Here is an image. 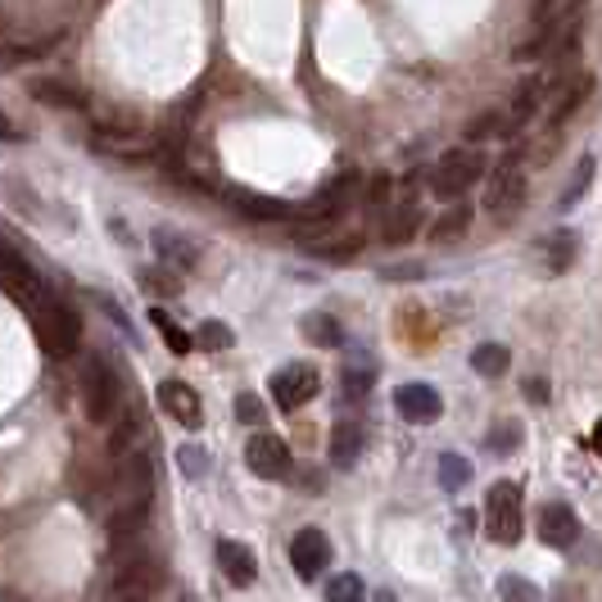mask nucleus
<instances>
[{
  "label": "nucleus",
  "mask_w": 602,
  "mask_h": 602,
  "mask_svg": "<svg viewBox=\"0 0 602 602\" xmlns=\"http://www.w3.org/2000/svg\"><path fill=\"white\" fill-rule=\"evenodd\" d=\"M114 467L118 480L110 494V534L118 543L145 521L149 504H155V463H149L145 444H132V448H114Z\"/></svg>",
  "instance_id": "f257e3e1"
},
{
  "label": "nucleus",
  "mask_w": 602,
  "mask_h": 602,
  "mask_svg": "<svg viewBox=\"0 0 602 602\" xmlns=\"http://www.w3.org/2000/svg\"><path fill=\"white\" fill-rule=\"evenodd\" d=\"M164 584V567L149 553L145 543H114V562H110V593L118 602H149Z\"/></svg>",
  "instance_id": "f03ea898"
},
{
  "label": "nucleus",
  "mask_w": 602,
  "mask_h": 602,
  "mask_svg": "<svg viewBox=\"0 0 602 602\" xmlns=\"http://www.w3.org/2000/svg\"><path fill=\"white\" fill-rule=\"evenodd\" d=\"M28 318H32L37 344L45 349L50 359H64V354H73V349H77V340H82V322H77V313L64 304V299L45 294V299H41V304H37Z\"/></svg>",
  "instance_id": "7ed1b4c3"
},
{
  "label": "nucleus",
  "mask_w": 602,
  "mask_h": 602,
  "mask_svg": "<svg viewBox=\"0 0 602 602\" xmlns=\"http://www.w3.org/2000/svg\"><path fill=\"white\" fill-rule=\"evenodd\" d=\"M489 159H485V149L476 145H458V149H448V155H439V164L430 168V190L439 199H463L480 177H485Z\"/></svg>",
  "instance_id": "20e7f679"
},
{
  "label": "nucleus",
  "mask_w": 602,
  "mask_h": 602,
  "mask_svg": "<svg viewBox=\"0 0 602 602\" xmlns=\"http://www.w3.org/2000/svg\"><path fill=\"white\" fill-rule=\"evenodd\" d=\"M123 404V385H118V372L110 367V359L100 354H86L82 359V408L91 422L105 426Z\"/></svg>",
  "instance_id": "39448f33"
},
{
  "label": "nucleus",
  "mask_w": 602,
  "mask_h": 602,
  "mask_svg": "<svg viewBox=\"0 0 602 602\" xmlns=\"http://www.w3.org/2000/svg\"><path fill=\"white\" fill-rule=\"evenodd\" d=\"M485 534H489L494 543H504V548L521 543L526 517H521V489H517L512 480L489 485V494H485Z\"/></svg>",
  "instance_id": "423d86ee"
},
{
  "label": "nucleus",
  "mask_w": 602,
  "mask_h": 602,
  "mask_svg": "<svg viewBox=\"0 0 602 602\" xmlns=\"http://www.w3.org/2000/svg\"><path fill=\"white\" fill-rule=\"evenodd\" d=\"M359 186H363V173L359 168H344V173H335L313 199H304L299 205V222H309V227H326V222H335V218H344V209L354 205V195H359Z\"/></svg>",
  "instance_id": "0eeeda50"
},
{
  "label": "nucleus",
  "mask_w": 602,
  "mask_h": 602,
  "mask_svg": "<svg viewBox=\"0 0 602 602\" xmlns=\"http://www.w3.org/2000/svg\"><path fill=\"white\" fill-rule=\"evenodd\" d=\"M268 385H272V404L281 413H299V408L313 404V398L322 394V376H318L313 363H286V367L272 372Z\"/></svg>",
  "instance_id": "6e6552de"
},
{
  "label": "nucleus",
  "mask_w": 602,
  "mask_h": 602,
  "mask_svg": "<svg viewBox=\"0 0 602 602\" xmlns=\"http://www.w3.org/2000/svg\"><path fill=\"white\" fill-rule=\"evenodd\" d=\"M521 205H526V168H521V159L517 155H508L504 164L494 168V177H489V190H485V209H489V218H517L521 214Z\"/></svg>",
  "instance_id": "1a4fd4ad"
},
{
  "label": "nucleus",
  "mask_w": 602,
  "mask_h": 602,
  "mask_svg": "<svg viewBox=\"0 0 602 602\" xmlns=\"http://www.w3.org/2000/svg\"><path fill=\"white\" fill-rule=\"evenodd\" d=\"M0 290H6V294L14 299V304H23L28 313H32V309L41 304V299L50 294V290H45V281H41V277H37V272L14 255V249H10L6 240H0Z\"/></svg>",
  "instance_id": "9d476101"
},
{
  "label": "nucleus",
  "mask_w": 602,
  "mask_h": 602,
  "mask_svg": "<svg viewBox=\"0 0 602 602\" xmlns=\"http://www.w3.org/2000/svg\"><path fill=\"white\" fill-rule=\"evenodd\" d=\"M245 467L255 471L259 480H286V476H290V467H294L290 444H286L281 435H272V430L249 435V444H245Z\"/></svg>",
  "instance_id": "9b49d317"
},
{
  "label": "nucleus",
  "mask_w": 602,
  "mask_h": 602,
  "mask_svg": "<svg viewBox=\"0 0 602 602\" xmlns=\"http://www.w3.org/2000/svg\"><path fill=\"white\" fill-rule=\"evenodd\" d=\"M290 562H294L299 580H318L331 567V539L318 526H304V530L290 539Z\"/></svg>",
  "instance_id": "f8f14e48"
},
{
  "label": "nucleus",
  "mask_w": 602,
  "mask_h": 602,
  "mask_svg": "<svg viewBox=\"0 0 602 602\" xmlns=\"http://www.w3.org/2000/svg\"><path fill=\"white\" fill-rule=\"evenodd\" d=\"M394 408H398V417H404V422L426 426V422H439L444 398H439V390H435V385H426V381H408V385H398V390H394Z\"/></svg>",
  "instance_id": "ddd939ff"
},
{
  "label": "nucleus",
  "mask_w": 602,
  "mask_h": 602,
  "mask_svg": "<svg viewBox=\"0 0 602 602\" xmlns=\"http://www.w3.org/2000/svg\"><path fill=\"white\" fill-rule=\"evenodd\" d=\"M95 149H105L114 159H155L164 155V145L155 132H95Z\"/></svg>",
  "instance_id": "4468645a"
},
{
  "label": "nucleus",
  "mask_w": 602,
  "mask_h": 602,
  "mask_svg": "<svg viewBox=\"0 0 602 602\" xmlns=\"http://www.w3.org/2000/svg\"><path fill=\"white\" fill-rule=\"evenodd\" d=\"M227 199H231V209L245 214V218H259V222H299V205H286V199H272V195H255V190L231 186Z\"/></svg>",
  "instance_id": "2eb2a0df"
},
{
  "label": "nucleus",
  "mask_w": 602,
  "mask_h": 602,
  "mask_svg": "<svg viewBox=\"0 0 602 602\" xmlns=\"http://www.w3.org/2000/svg\"><path fill=\"white\" fill-rule=\"evenodd\" d=\"M159 408L186 426V430H199L205 426V408H199V394L186 385V381H159Z\"/></svg>",
  "instance_id": "dca6fc26"
},
{
  "label": "nucleus",
  "mask_w": 602,
  "mask_h": 602,
  "mask_svg": "<svg viewBox=\"0 0 602 602\" xmlns=\"http://www.w3.org/2000/svg\"><path fill=\"white\" fill-rule=\"evenodd\" d=\"M539 539L548 548H571L580 539V517L567 504H543L539 508Z\"/></svg>",
  "instance_id": "f3484780"
},
{
  "label": "nucleus",
  "mask_w": 602,
  "mask_h": 602,
  "mask_svg": "<svg viewBox=\"0 0 602 602\" xmlns=\"http://www.w3.org/2000/svg\"><path fill=\"white\" fill-rule=\"evenodd\" d=\"M363 444H367L363 422H354V417H340V422L331 426V467L349 471V467H354V463L363 458Z\"/></svg>",
  "instance_id": "a211bd4d"
},
{
  "label": "nucleus",
  "mask_w": 602,
  "mask_h": 602,
  "mask_svg": "<svg viewBox=\"0 0 602 602\" xmlns=\"http://www.w3.org/2000/svg\"><path fill=\"white\" fill-rule=\"evenodd\" d=\"M218 567H222V575H227L236 589H245V584L259 580V558L249 553L245 543H236V539H218Z\"/></svg>",
  "instance_id": "6ab92c4d"
},
{
  "label": "nucleus",
  "mask_w": 602,
  "mask_h": 602,
  "mask_svg": "<svg viewBox=\"0 0 602 602\" xmlns=\"http://www.w3.org/2000/svg\"><path fill=\"white\" fill-rule=\"evenodd\" d=\"M149 245H155V255H159L168 268H177V272H190V268L199 263V245H195L190 236H181V231L159 227L155 236H149Z\"/></svg>",
  "instance_id": "aec40b11"
},
{
  "label": "nucleus",
  "mask_w": 602,
  "mask_h": 602,
  "mask_svg": "<svg viewBox=\"0 0 602 602\" xmlns=\"http://www.w3.org/2000/svg\"><path fill=\"white\" fill-rule=\"evenodd\" d=\"M422 227V205H417V195H398L390 214H385V240L390 245H404L413 240V231Z\"/></svg>",
  "instance_id": "412c9836"
},
{
  "label": "nucleus",
  "mask_w": 602,
  "mask_h": 602,
  "mask_svg": "<svg viewBox=\"0 0 602 602\" xmlns=\"http://www.w3.org/2000/svg\"><path fill=\"white\" fill-rule=\"evenodd\" d=\"M584 95H589V77L584 73H575V77H567L562 86H558V95H553V105H548V123H567L580 105H584Z\"/></svg>",
  "instance_id": "4be33fe9"
},
{
  "label": "nucleus",
  "mask_w": 602,
  "mask_h": 602,
  "mask_svg": "<svg viewBox=\"0 0 602 602\" xmlns=\"http://www.w3.org/2000/svg\"><path fill=\"white\" fill-rule=\"evenodd\" d=\"M471 222H476V214L467 209V205H448L435 222H430V240L435 245H448V240H463L467 231H471Z\"/></svg>",
  "instance_id": "5701e85b"
},
{
  "label": "nucleus",
  "mask_w": 602,
  "mask_h": 602,
  "mask_svg": "<svg viewBox=\"0 0 602 602\" xmlns=\"http://www.w3.org/2000/svg\"><path fill=\"white\" fill-rule=\"evenodd\" d=\"M28 91L41 100V105H64V110H82L86 105V95L77 86L55 82V77H37V82H28Z\"/></svg>",
  "instance_id": "b1692460"
},
{
  "label": "nucleus",
  "mask_w": 602,
  "mask_h": 602,
  "mask_svg": "<svg viewBox=\"0 0 602 602\" xmlns=\"http://www.w3.org/2000/svg\"><path fill=\"white\" fill-rule=\"evenodd\" d=\"M304 249L318 259H331V263H349L363 249V236H322V240L304 236Z\"/></svg>",
  "instance_id": "393cba45"
},
{
  "label": "nucleus",
  "mask_w": 602,
  "mask_h": 602,
  "mask_svg": "<svg viewBox=\"0 0 602 602\" xmlns=\"http://www.w3.org/2000/svg\"><path fill=\"white\" fill-rule=\"evenodd\" d=\"M575 255H580V236L567 231V227L543 240V263H548V272H567V268L575 263Z\"/></svg>",
  "instance_id": "a878e982"
},
{
  "label": "nucleus",
  "mask_w": 602,
  "mask_h": 602,
  "mask_svg": "<svg viewBox=\"0 0 602 602\" xmlns=\"http://www.w3.org/2000/svg\"><path fill=\"white\" fill-rule=\"evenodd\" d=\"M521 127L512 123V114H508V105L504 110H485V114H476L471 123H467V141H489V136H517Z\"/></svg>",
  "instance_id": "bb28decb"
},
{
  "label": "nucleus",
  "mask_w": 602,
  "mask_h": 602,
  "mask_svg": "<svg viewBox=\"0 0 602 602\" xmlns=\"http://www.w3.org/2000/svg\"><path fill=\"white\" fill-rule=\"evenodd\" d=\"M471 367H476L480 376L498 381V376H504V372L512 367V354H508V349L498 344V340H485V344H476V349H471Z\"/></svg>",
  "instance_id": "cd10ccee"
},
{
  "label": "nucleus",
  "mask_w": 602,
  "mask_h": 602,
  "mask_svg": "<svg viewBox=\"0 0 602 602\" xmlns=\"http://www.w3.org/2000/svg\"><path fill=\"white\" fill-rule=\"evenodd\" d=\"M299 331H304V340L318 344V349H340L344 344V331H340V322L331 313H309L304 322H299Z\"/></svg>",
  "instance_id": "c85d7f7f"
},
{
  "label": "nucleus",
  "mask_w": 602,
  "mask_h": 602,
  "mask_svg": "<svg viewBox=\"0 0 602 602\" xmlns=\"http://www.w3.org/2000/svg\"><path fill=\"white\" fill-rule=\"evenodd\" d=\"M149 318H155V326L164 331V340H168V354H177V359H181V354H190V349H195V340H190V335H186V331H181V326L168 318V309H149Z\"/></svg>",
  "instance_id": "c756f323"
},
{
  "label": "nucleus",
  "mask_w": 602,
  "mask_h": 602,
  "mask_svg": "<svg viewBox=\"0 0 602 602\" xmlns=\"http://www.w3.org/2000/svg\"><path fill=\"white\" fill-rule=\"evenodd\" d=\"M467 480H471V463H467L463 454H444V458H439V485H444L448 494H458Z\"/></svg>",
  "instance_id": "7c9ffc66"
},
{
  "label": "nucleus",
  "mask_w": 602,
  "mask_h": 602,
  "mask_svg": "<svg viewBox=\"0 0 602 602\" xmlns=\"http://www.w3.org/2000/svg\"><path fill=\"white\" fill-rule=\"evenodd\" d=\"M326 602H367V589H363V580L354 571H344V575H331Z\"/></svg>",
  "instance_id": "2f4dec72"
},
{
  "label": "nucleus",
  "mask_w": 602,
  "mask_h": 602,
  "mask_svg": "<svg viewBox=\"0 0 602 602\" xmlns=\"http://www.w3.org/2000/svg\"><path fill=\"white\" fill-rule=\"evenodd\" d=\"M195 344L209 349V354H218V349H231V344H236V335H231L227 322H205V326L195 331Z\"/></svg>",
  "instance_id": "473e14b6"
},
{
  "label": "nucleus",
  "mask_w": 602,
  "mask_h": 602,
  "mask_svg": "<svg viewBox=\"0 0 602 602\" xmlns=\"http://www.w3.org/2000/svg\"><path fill=\"white\" fill-rule=\"evenodd\" d=\"M498 598L504 602H539V589L526 575H504L498 580Z\"/></svg>",
  "instance_id": "72a5a7b5"
},
{
  "label": "nucleus",
  "mask_w": 602,
  "mask_h": 602,
  "mask_svg": "<svg viewBox=\"0 0 602 602\" xmlns=\"http://www.w3.org/2000/svg\"><path fill=\"white\" fill-rule=\"evenodd\" d=\"M485 444L494 448V454H512V448L521 444V426H517V422H498V426L485 435Z\"/></svg>",
  "instance_id": "f704fd0d"
},
{
  "label": "nucleus",
  "mask_w": 602,
  "mask_h": 602,
  "mask_svg": "<svg viewBox=\"0 0 602 602\" xmlns=\"http://www.w3.org/2000/svg\"><path fill=\"white\" fill-rule=\"evenodd\" d=\"M177 467H181L190 480H199V476L209 471V454H205L199 444H186V448H177Z\"/></svg>",
  "instance_id": "c9c22d12"
},
{
  "label": "nucleus",
  "mask_w": 602,
  "mask_h": 602,
  "mask_svg": "<svg viewBox=\"0 0 602 602\" xmlns=\"http://www.w3.org/2000/svg\"><path fill=\"white\" fill-rule=\"evenodd\" d=\"M593 168H598L593 159H580V173H575V181H571V186L562 190V209H571L575 199H580V195L589 190V181H593Z\"/></svg>",
  "instance_id": "e433bc0d"
},
{
  "label": "nucleus",
  "mask_w": 602,
  "mask_h": 602,
  "mask_svg": "<svg viewBox=\"0 0 602 602\" xmlns=\"http://www.w3.org/2000/svg\"><path fill=\"white\" fill-rule=\"evenodd\" d=\"M372 376H376V367H372V363H367L363 372H359L354 363H349V367H344V394H367V390H372Z\"/></svg>",
  "instance_id": "4c0bfd02"
},
{
  "label": "nucleus",
  "mask_w": 602,
  "mask_h": 602,
  "mask_svg": "<svg viewBox=\"0 0 602 602\" xmlns=\"http://www.w3.org/2000/svg\"><path fill=\"white\" fill-rule=\"evenodd\" d=\"M236 417H240L245 426H259L268 413H263V404H259L255 394H236Z\"/></svg>",
  "instance_id": "58836bf2"
},
{
  "label": "nucleus",
  "mask_w": 602,
  "mask_h": 602,
  "mask_svg": "<svg viewBox=\"0 0 602 602\" xmlns=\"http://www.w3.org/2000/svg\"><path fill=\"white\" fill-rule=\"evenodd\" d=\"M145 277V290H159V294H177L181 281L177 277H164V272H141Z\"/></svg>",
  "instance_id": "ea45409f"
},
{
  "label": "nucleus",
  "mask_w": 602,
  "mask_h": 602,
  "mask_svg": "<svg viewBox=\"0 0 602 602\" xmlns=\"http://www.w3.org/2000/svg\"><path fill=\"white\" fill-rule=\"evenodd\" d=\"M95 299H100V304H105V313L118 322V331H123V335H136V331H132V322H127V313L118 309V299H105V294H95Z\"/></svg>",
  "instance_id": "a19ab883"
},
{
  "label": "nucleus",
  "mask_w": 602,
  "mask_h": 602,
  "mask_svg": "<svg viewBox=\"0 0 602 602\" xmlns=\"http://www.w3.org/2000/svg\"><path fill=\"white\" fill-rule=\"evenodd\" d=\"M381 277H385V281H417V277H422V268H417V263H404V268H381Z\"/></svg>",
  "instance_id": "79ce46f5"
},
{
  "label": "nucleus",
  "mask_w": 602,
  "mask_h": 602,
  "mask_svg": "<svg viewBox=\"0 0 602 602\" xmlns=\"http://www.w3.org/2000/svg\"><path fill=\"white\" fill-rule=\"evenodd\" d=\"M0 141H6V145H19L23 141V132H19V123L6 114V110H0Z\"/></svg>",
  "instance_id": "37998d69"
},
{
  "label": "nucleus",
  "mask_w": 602,
  "mask_h": 602,
  "mask_svg": "<svg viewBox=\"0 0 602 602\" xmlns=\"http://www.w3.org/2000/svg\"><path fill=\"white\" fill-rule=\"evenodd\" d=\"M526 398H530V404H548V381H543V376H530V381H526Z\"/></svg>",
  "instance_id": "c03bdc74"
},
{
  "label": "nucleus",
  "mask_w": 602,
  "mask_h": 602,
  "mask_svg": "<svg viewBox=\"0 0 602 602\" xmlns=\"http://www.w3.org/2000/svg\"><path fill=\"white\" fill-rule=\"evenodd\" d=\"M593 448H598V454H602V422H598V430H593Z\"/></svg>",
  "instance_id": "a18cd8bd"
},
{
  "label": "nucleus",
  "mask_w": 602,
  "mask_h": 602,
  "mask_svg": "<svg viewBox=\"0 0 602 602\" xmlns=\"http://www.w3.org/2000/svg\"><path fill=\"white\" fill-rule=\"evenodd\" d=\"M376 602H398V598L394 593H376Z\"/></svg>",
  "instance_id": "49530a36"
},
{
  "label": "nucleus",
  "mask_w": 602,
  "mask_h": 602,
  "mask_svg": "<svg viewBox=\"0 0 602 602\" xmlns=\"http://www.w3.org/2000/svg\"><path fill=\"white\" fill-rule=\"evenodd\" d=\"M181 602H186V598H181Z\"/></svg>",
  "instance_id": "de8ad7c7"
}]
</instances>
